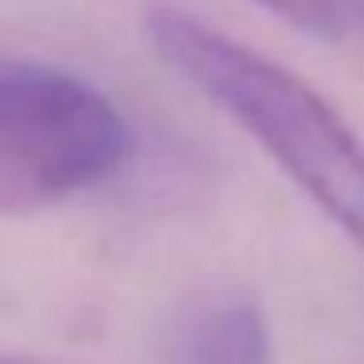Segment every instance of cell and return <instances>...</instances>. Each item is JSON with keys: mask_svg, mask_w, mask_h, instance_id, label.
Segmentation results:
<instances>
[{"mask_svg": "<svg viewBox=\"0 0 364 364\" xmlns=\"http://www.w3.org/2000/svg\"><path fill=\"white\" fill-rule=\"evenodd\" d=\"M145 40L364 251V145L309 82L176 9L153 12Z\"/></svg>", "mask_w": 364, "mask_h": 364, "instance_id": "cell-1", "label": "cell"}, {"mask_svg": "<svg viewBox=\"0 0 364 364\" xmlns=\"http://www.w3.org/2000/svg\"><path fill=\"white\" fill-rule=\"evenodd\" d=\"M129 157L122 110L87 79L0 63V215H36L102 184Z\"/></svg>", "mask_w": 364, "mask_h": 364, "instance_id": "cell-2", "label": "cell"}, {"mask_svg": "<svg viewBox=\"0 0 364 364\" xmlns=\"http://www.w3.org/2000/svg\"><path fill=\"white\" fill-rule=\"evenodd\" d=\"M168 364H270L267 317L247 294L204 301L181 325Z\"/></svg>", "mask_w": 364, "mask_h": 364, "instance_id": "cell-3", "label": "cell"}, {"mask_svg": "<svg viewBox=\"0 0 364 364\" xmlns=\"http://www.w3.org/2000/svg\"><path fill=\"white\" fill-rule=\"evenodd\" d=\"M255 4H262V9H270L274 16L290 20L298 28H309V32H333L341 16L337 0H255Z\"/></svg>", "mask_w": 364, "mask_h": 364, "instance_id": "cell-4", "label": "cell"}, {"mask_svg": "<svg viewBox=\"0 0 364 364\" xmlns=\"http://www.w3.org/2000/svg\"><path fill=\"white\" fill-rule=\"evenodd\" d=\"M0 364H43L36 356H12V353H0Z\"/></svg>", "mask_w": 364, "mask_h": 364, "instance_id": "cell-5", "label": "cell"}]
</instances>
